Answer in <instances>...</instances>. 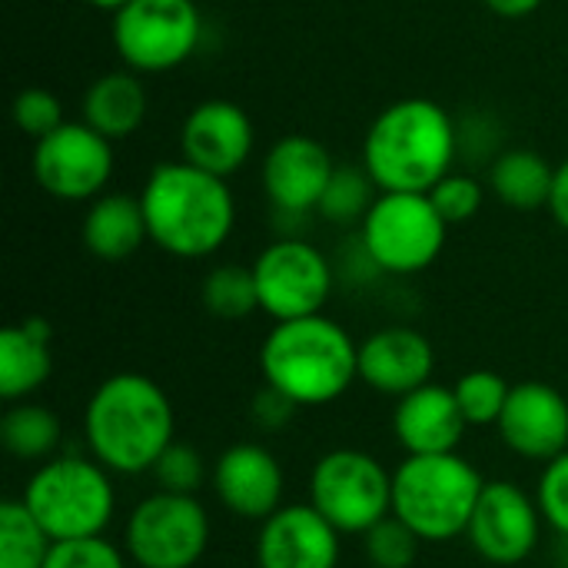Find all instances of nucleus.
Here are the masks:
<instances>
[{"label":"nucleus","mask_w":568,"mask_h":568,"mask_svg":"<svg viewBox=\"0 0 568 568\" xmlns=\"http://www.w3.org/2000/svg\"><path fill=\"white\" fill-rule=\"evenodd\" d=\"M83 439L90 456L110 473H150L176 439L173 403L156 379L143 373H113L87 399Z\"/></svg>","instance_id":"nucleus-1"},{"label":"nucleus","mask_w":568,"mask_h":568,"mask_svg":"<svg viewBox=\"0 0 568 568\" xmlns=\"http://www.w3.org/2000/svg\"><path fill=\"white\" fill-rule=\"evenodd\" d=\"M150 243L176 260L213 256L236 226V200L226 176L190 160H170L150 170L140 190Z\"/></svg>","instance_id":"nucleus-2"},{"label":"nucleus","mask_w":568,"mask_h":568,"mask_svg":"<svg viewBox=\"0 0 568 568\" xmlns=\"http://www.w3.org/2000/svg\"><path fill=\"white\" fill-rule=\"evenodd\" d=\"M459 150L449 110L429 97H406L379 110L363 140V166L379 193H429Z\"/></svg>","instance_id":"nucleus-3"},{"label":"nucleus","mask_w":568,"mask_h":568,"mask_svg":"<svg viewBox=\"0 0 568 568\" xmlns=\"http://www.w3.org/2000/svg\"><path fill=\"white\" fill-rule=\"evenodd\" d=\"M260 373L300 409L329 406L359 379V343L323 313L283 320L260 346Z\"/></svg>","instance_id":"nucleus-4"},{"label":"nucleus","mask_w":568,"mask_h":568,"mask_svg":"<svg viewBox=\"0 0 568 568\" xmlns=\"http://www.w3.org/2000/svg\"><path fill=\"white\" fill-rule=\"evenodd\" d=\"M486 479L459 453L406 456L393 473V516H399L423 542H449L466 536Z\"/></svg>","instance_id":"nucleus-5"},{"label":"nucleus","mask_w":568,"mask_h":568,"mask_svg":"<svg viewBox=\"0 0 568 568\" xmlns=\"http://www.w3.org/2000/svg\"><path fill=\"white\" fill-rule=\"evenodd\" d=\"M113 473L93 456H53L23 486V506L53 542L103 536L116 513Z\"/></svg>","instance_id":"nucleus-6"},{"label":"nucleus","mask_w":568,"mask_h":568,"mask_svg":"<svg viewBox=\"0 0 568 568\" xmlns=\"http://www.w3.org/2000/svg\"><path fill=\"white\" fill-rule=\"evenodd\" d=\"M449 223L433 206L429 193H379L359 240L369 263L393 276H416L429 270L446 250Z\"/></svg>","instance_id":"nucleus-7"},{"label":"nucleus","mask_w":568,"mask_h":568,"mask_svg":"<svg viewBox=\"0 0 568 568\" xmlns=\"http://www.w3.org/2000/svg\"><path fill=\"white\" fill-rule=\"evenodd\" d=\"M310 503L343 536H366L393 516V473L363 449H333L310 473Z\"/></svg>","instance_id":"nucleus-8"},{"label":"nucleus","mask_w":568,"mask_h":568,"mask_svg":"<svg viewBox=\"0 0 568 568\" xmlns=\"http://www.w3.org/2000/svg\"><path fill=\"white\" fill-rule=\"evenodd\" d=\"M203 37L196 0H126L113 13V47L126 70L166 73L186 63Z\"/></svg>","instance_id":"nucleus-9"},{"label":"nucleus","mask_w":568,"mask_h":568,"mask_svg":"<svg viewBox=\"0 0 568 568\" xmlns=\"http://www.w3.org/2000/svg\"><path fill=\"white\" fill-rule=\"evenodd\" d=\"M213 523L196 496L153 493L136 503L123 549L136 568H193L210 549Z\"/></svg>","instance_id":"nucleus-10"},{"label":"nucleus","mask_w":568,"mask_h":568,"mask_svg":"<svg viewBox=\"0 0 568 568\" xmlns=\"http://www.w3.org/2000/svg\"><path fill=\"white\" fill-rule=\"evenodd\" d=\"M253 276L260 290V310L276 323L316 316L333 296L329 260L320 253V246L300 236H283L270 243L253 260Z\"/></svg>","instance_id":"nucleus-11"},{"label":"nucleus","mask_w":568,"mask_h":568,"mask_svg":"<svg viewBox=\"0 0 568 568\" xmlns=\"http://www.w3.org/2000/svg\"><path fill=\"white\" fill-rule=\"evenodd\" d=\"M33 176L43 193L63 203H83L106 193L113 176V140L90 123H63L33 150Z\"/></svg>","instance_id":"nucleus-12"},{"label":"nucleus","mask_w":568,"mask_h":568,"mask_svg":"<svg viewBox=\"0 0 568 568\" xmlns=\"http://www.w3.org/2000/svg\"><path fill=\"white\" fill-rule=\"evenodd\" d=\"M542 513L536 496H529L523 486L496 479L486 483L479 506L469 519L466 539L479 559L489 566H523L536 549L542 536Z\"/></svg>","instance_id":"nucleus-13"},{"label":"nucleus","mask_w":568,"mask_h":568,"mask_svg":"<svg viewBox=\"0 0 568 568\" xmlns=\"http://www.w3.org/2000/svg\"><path fill=\"white\" fill-rule=\"evenodd\" d=\"M496 429L516 456L546 466L568 449V399L539 379L516 383Z\"/></svg>","instance_id":"nucleus-14"},{"label":"nucleus","mask_w":568,"mask_h":568,"mask_svg":"<svg viewBox=\"0 0 568 568\" xmlns=\"http://www.w3.org/2000/svg\"><path fill=\"white\" fill-rule=\"evenodd\" d=\"M213 493L226 513L246 523H266L283 509L286 476L280 459L260 443H236L213 466Z\"/></svg>","instance_id":"nucleus-15"},{"label":"nucleus","mask_w":568,"mask_h":568,"mask_svg":"<svg viewBox=\"0 0 568 568\" xmlns=\"http://www.w3.org/2000/svg\"><path fill=\"white\" fill-rule=\"evenodd\" d=\"M339 536L313 503L283 506L260 523L256 568H336Z\"/></svg>","instance_id":"nucleus-16"},{"label":"nucleus","mask_w":568,"mask_h":568,"mask_svg":"<svg viewBox=\"0 0 568 568\" xmlns=\"http://www.w3.org/2000/svg\"><path fill=\"white\" fill-rule=\"evenodd\" d=\"M253 146H256V130L250 113L223 97L196 103L180 130L183 160L216 176H230L240 166H246Z\"/></svg>","instance_id":"nucleus-17"},{"label":"nucleus","mask_w":568,"mask_h":568,"mask_svg":"<svg viewBox=\"0 0 568 568\" xmlns=\"http://www.w3.org/2000/svg\"><path fill=\"white\" fill-rule=\"evenodd\" d=\"M329 150L306 133L280 136L263 160V190L280 213H310L320 206L333 180Z\"/></svg>","instance_id":"nucleus-18"},{"label":"nucleus","mask_w":568,"mask_h":568,"mask_svg":"<svg viewBox=\"0 0 568 568\" xmlns=\"http://www.w3.org/2000/svg\"><path fill=\"white\" fill-rule=\"evenodd\" d=\"M433 343L413 326H386L359 343V379L383 396H406L433 383Z\"/></svg>","instance_id":"nucleus-19"},{"label":"nucleus","mask_w":568,"mask_h":568,"mask_svg":"<svg viewBox=\"0 0 568 568\" xmlns=\"http://www.w3.org/2000/svg\"><path fill=\"white\" fill-rule=\"evenodd\" d=\"M469 423L456 403L449 386L426 383L396 399L393 409V436L406 449V456H439L459 453Z\"/></svg>","instance_id":"nucleus-20"},{"label":"nucleus","mask_w":568,"mask_h":568,"mask_svg":"<svg viewBox=\"0 0 568 568\" xmlns=\"http://www.w3.org/2000/svg\"><path fill=\"white\" fill-rule=\"evenodd\" d=\"M53 376V326L27 316L0 333V396L7 403L30 399Z\"/></svg>","instance_id":"nucleus-21"},{"label":"nucleus","mask_w":568,"mask_h":568,"mask_svg":"<svg viewBox=\"0 0 568 568\" xmlns=\"http://www.w3.org/2000/svg\"><path fill=\"white\" fill-rule=\"evenodd\" d=\"M80 236H83V246L103 263L130 260L150 240L140 196L100 193L97 200H90V210L83 213Z\"/></svg>","instance_id":"nucleus-22"},{"label":"nucleus","mask_w":568,"mask_h":568,"mask_svg":"<svg viewBox=\"0 0 568 568\" xmlns=\"http://www.w3.org/2000/svg\"><path fill=\"white\" fill-rule=\"evenodd\" d=\"M146 120V90L136 70H110L83 93V123L106 140L133 136Z\"/></svg>","instance_id":"nucleus-23"},{"label":"nucleus","mask_w":568,"mask_h":568,"mask_svg":"<svg viewBox=\"0 0 568 568\" xmlns=\"http://www.w3.org/2000/svg\"><path fill=\"white\" fill-rule=\"evenodd\" d=\"M556 166L536 150H506L489 166V190L513 210L549 206Z\"/></svg>","instance_id":"nucleus-24"},{"label":"nucleus","mask_w":568,"mask_h":568,"mask_svg":"<svg viewBox=\"0 0 568 568\" xmlns=\"http://www.w3.org/2000/svg\"><path fill=\"white\" fill-rule=\"evenodd\" d=\"M60 436H63V429H60L57 413L40 403H30V399L10 403V409L0 419V443L20 463L53 459L60 449Z\"/></svg>","instance_id":"nucleus-25"},{"label":"nucleus","mask_w":568,"mask_h":568,"mask_svg":"<svg viewBox=\"0 0 568 568\" xmlns=\"http://www.w3.org/2000/svg\"><path fill=\"white\" fill-rule=\"evenodd\" d=\"M53 539L23 506V499H7L0 506V568H43Z\"/></svg>","instance_id":"nucleus-26"},{"label":"nucleus","mask_w":568,"mask_h":568,"mask_svg":"<svg viewBox=\"0 0 568 568\" xmlns=\"http://www.w3.org/2000/svg\"><path fill=\"white\" fill-rule=\"evenodd\" d=\"M200 300L206 306L210 316L216 320H246L260 310V290H256V276L253 266H240V263H223L213 266L203 276L200 286Z\"/></svg>","instance_id":"nucleus-27"},{"label":"nucleus","mask_w":568,"mask_h":568,"mask_svg":"<svg viewBox=\"0 0 568 568\" xmlns=\"http://www.w3.org/2000/svg\"><path fill=\"white\" fill-rule=\"evenodd\" d=\"M376 180L369 176L366 166H336L333 170V180L320 200V216L336 223V226H353V223H363L366 213L373 210L376 203Z\"/></svg>","instance_id":"nucleus-28"},{"label":"nucleus","mask_w":568,"mask_h":568,"mask_svg":"<svg viewBox=\"0 0 568 568\" xmlns=\"http://www.w3.org/2000/svg\"><path fill=\"white\" fill-rule=\"evenodd\" d=\"M453 393L469 426H496L509 403L513 383H506V376L496 369H469L456 379Z\"/></svg>","instance_id":"nucleus-29"},{"label":"nucleus","mask_w":568,"mask_h":568,"mask_svg":"<svg viewBox=\"0 0 568 568\" xmlns=\"http://www.w3.org/2000/svg\"><path fill=\"white\" fill-rule=\"evenodd\" d=\"M419 546L423 539L399 516H386L363 536V552L373 568H413Z\"/></svg>","instance_id":"nucleus-30"},{"label":"nucleus","mask_w":568,"mask_h":568,"mask_svg":"<svg viewBox=\"0 0 568 568\" xmlns=\"http://www.w3.org/2000/svg\"><path fill=\"white\" fill-rule=\"evenodd\" d=\"M150 476L156 479L160 493L196 496L206 486V459L190 443H176L173 439L166 446V453L156 459V466L150 469Z\"/></svg>","instance_id":"nucleus-31"},{"label":"nucleus","mask_w":568,"mask_h":568,"mask_svg":"<svg viewBox=\"0 0 568 568\" xmlns=\"http://www.w3.org/2000/svg\"><path fill=\"white\" fill-rule=\"evenodd\" d=\"M429 200H433V206L439 210V216L449 226H459V223H469L483 210L486 186L476 176H469V173H446L429 190Z\"/></svg>","instance_id":"nucleus-32"},{"label":"nucleus","mask_w":568,"mask_h":568,"mask_svg":"<svg viewBox=\"0 0 568 568\" xmlns=\"http://www.w3.org/2000/svg\"><path fill=\"white\" fill-rule=\"evenodd\" d=\"M13 123L30 140H43L47 133H53L57 126L67 123L63 120V103L47 87H27L13 100Z\"/></svg>","instance_id":"nucleus-33"},{"label":"nucleus","mask_w":568,"mask_h":568,"mask_svg":"<svg viewBox=\"0 0 568 568\" xmlns=\"http://www.w3.org/2000/svg\"><path fill=\"white\" fill-rule=\"evenodd\" d=\"M126 549H116L103 536L53 542L43 568H126Z\"/></svg>","instance_id":"nucleus-34"},{"label":"nucleus","mask_w":568,"mask_h":568,"mask_svg":"<svg viewBox=\"0 0 568 568\" xmlns=\"http://www.w3.org/2000/svg\"><path fill=\"white\" fill-rule=\"evenodd\" d=\"M536 503H539L546 526L568 539V449L542 466V476L536 486Z\"/></svg>","instance_id":"nucleus-35"},{"label":"nucleus","mask_w":568,"mask_h":568,"mask_svg":"<svg viewBox=\"0 0 568 568\" xmlns=\"http://www.w3.org/2000/svg\"><path fill=\"white\" fill-rule=\"evenodd\" d=\"M296 403L290 399V396H283L280 389H273V386H263L260 393H256V399H253V423L260 426V429H266V433H273V429H283L293 416H296Z\"/></svg>","instance_id":"nucleus-36"},{"label":"nucleus","mask_w":568,"mask_h":568,"mask_svg":"<svg viewBox=\"0 0 568 568\" xmlns=\"http://www.w3.org/2000/svg\"><path fill=\"white\" fill-rule=\"evenodd\" d=\"M546 210L552 213V220L568 233V160H562L556 166V183H552V196H549Z\"/></svg>","instance_id":"nucleus-37"},{"label":"nucleus","mask_w":568,"mask_h":568,"mask_svg":"<svg viewBox=\"0 0 568 568\" xmlns=\"http://www.w3.org/2000/svg\"><path fill=\"white\" fill-rule=\"evenodd\" d=\"M493 13L506 17V20H519V17H529L536 13L546 0H483Z\"/></svg>","instance_id":"nucleus-38"},{"label":"nucleus","mask_w":568,"mask_h":568,"mask_svg":"<svg viewBox=\"0 0 568 568\" xmlns=\"http://www.w3.org/2000/svg\"><path fill=\"white\" fill-rule=\"evenodd\" d=\"M90 7H97V10H110V13H116L126 0H87Z\"/></svg>","instance_id":"nucleus-39"}]
</instances>
